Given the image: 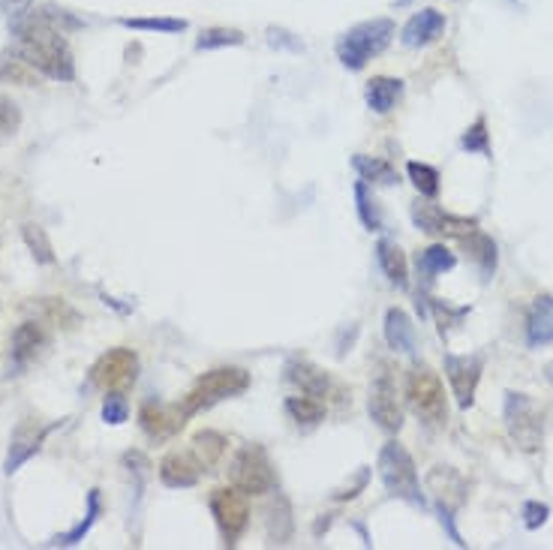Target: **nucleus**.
<instances>
[{"label":"nucleus","instance_id":"nucleus-15","mask_svg":"<svg viewBox=\"0 0 553 550\" xmlns=\"http://www.w3.org/2000/svg\"><path fill=\"white\" fill-rule=\"evenodd\" d=\"M205 466L199 463V457L193 454V448L187 451H169L160 460V481L166 487H193L202 478Z\"/></svg>","mask_w":553,"mask_h":550},{"label":"nucleus","instance_id":"nucleus-41","mask_svg":"<svg viewBox=\"0 0 553 550\" xmlns=\"http://www.w3.org/2000/svg\"><path fill=\"white\" fill-rule=\"evenodd\" d=\"M547 379H550V382H553V361H550V364H547Z\"/></svg>","mask_w":553,"mask_h":550},{"label":"nucleus","instance_id":"nucleus-35","mask_svg":"<svg viewBox=\"0 0 553 550\" xmlns=\"http://www.w3.org/2000/svg\"><path fill=\"white\" fill-rule=\"evenodd\" d=\"M22 124V112L13 100L7 97H0V145H4Z\"/></svg>","mask_w":553,"mask_h":550},{"label":"nucleus","instance_id":"nucleus-14","mask_svg":"<svg viewBox=\"0 0 553 550\" xmlns=\"http://www.w3.org/2000/svg\"><path fill=\"white\" fill-rule=\"evenodd\" d=\"M52 427H55V424H43V421H37V418H25V421L16 427L13 439H10V454H7L4 472L13 475L22 463H28V460L43 448V442H46V436L52 433Z\"/></svg>","mask_w":553,"mask_h":550},{"label":"nucleus","instance_id":"nucleus-33","mask_svg":"<svg viewBox=\"0 0 553 550\" xmlns=\"http://www.w3.org/2000/svg\"><path fill=\"white\" fill-rule=\"evenodd\" d=\"M124 28L130 31H160V34H181L187 31L184 19H121Z\"/></svg>","mask_w":553,"mask_h":550},{"label":"nucleus","instance_id":"nucleus-19","mask_svg":"<svg viewBox=\"0 0 553 550\" xmlns=\"http://www.w3.org/2000/svg\"><path fill=\"white\" fill-rule=\"evenodd\" d=\"M286 376H289L292 385L301 388V394H313V397H319V400L331 397V388H334V385H331V376H328L322 367H316V364H310V361H304V358L289 361Z\"/></svg>","mask_w":553,"mask_h":550},{"label":"nucleus","instance_id":"nucleus-25","mask_svg":"<svg viewBox=\"0 0 553 550\" xmlns=\"http://www.w3.org/2000/svg\"><path fill=\"white\" fill-rule=\"evenodd\" d=\"M190 448H193V454L199 457V463H202L205 472H208V469H214V466L223 460V454H226V439H223L220 433H214V430H202V433L193 436Z\"/></svg>","mask_w":553,"mask_h":550},{"label":"nucleus","instance_id":"nucleus-1","mask_svg":"<svg viewBox=\"0 0 553 550\" xmlns=\"http://www.w3.org/2000/svg\"><path fill=\"white\" fill-rule=\"evenodd\" d=\"M13 37H16V52L37 73H43L55 82H73L76 79L73 52H70L67 34H64L58 16H52L49 10L19 16L16 25H13Z\"/></svg>","mask_w":553,"mask_h":550},{"label":"nucleus","instance_id":"nucleus-21","mask_svg":"<svg viewBox=\"0 0 553 550\" xmlns=\"http://www.w3.org/2000/svg\"><path fill=\"white\" fill-rule=\"evenodd\" d=\"M403 97V82L400 79H391V76H376L367 82V106L376 112V115H388L397 100Z\"/></svg>","mask_w":553,"mask_h":550},{"label":"nucleus","instance_id":"nucleus-18","mask_svg":"<svg viewBox=\"0 0 553 550\" xmlns=\"http://www.w3.org/2000/svg\"><path fill=\"white\" fill-rule=\"evenodd\" d=\"M49 346V331L43 322H22L13 331V364L25 367L28 361H34L43 349Z\"/></svg>","mask_w":553,"mask_h":550},{"label":"nucleus","instance_id":"nucleus-10","mask_svg":"<svg viewBox=\"0 0 553 550\" xmlns=\"http://www.w3.org/2000/svg\"><path fill=\"white\" fill-rule=\"evenodd\" d=\"M412 220H415V226H418L421 232L439 235V238H454V241H466L472 232H478V223H475V220L445 214L442 208L427 205V202L412 205Z\"/></svg>","mask_w":553,"mask_h":550},{"label":"nucleus","instance_id":"nucleus-28","mask_svg":"<svg viewBox=\"0 0 553 550\" xmlns=\"http://www.w3.org/2000/svg\"><path fill=\"white\" fill-rule=\"evenodd\" d=\"M352 166L358 169L361 181H373V184H397V172L385 163V160H370L364 154L352 157Z\"/></svg>","mask_w":553,"mask_h":550},{"label":"nucleus","instance_id":"nucleus-2","mask_svg":"<svg viewBox=\"0 0 553 550\" xmlns=\"http://www.w3.org/2000/svg\"><path fill=\"white\" fill-rule=\"evenodd\" d=\"M391 37H394L391 19L361 22L337 40V58L346 70H364L376 55H382L388 49Z\"/></svg>","mask_w":553,"mask_h":550},{"label":"nucleus","instance_id":"nucleus-27","mask_svg":"<svg viewBox=\"0 0 553 550\" xmlns=\"http://www.w3.org/2000/svg\"><path fill=\"white\" fill-rule=\"evenodd\" d=\"M286 412L292 415V421L298 424H319L325 418V400L313 397V394H298L286 400Z\"/></svg>","mask_w":553,"mask_h":550},{"label":"nucleus","instance_id":"nucleus-22","mask_svg":"<svg viewBox=\"0 0 553 550\" xmlns=\"http://www.w3.org/2000/svg\"><path fill=\"white\" fill-rule=\"evenodd\" d=\"M376 259H379V268L385 271V277H388L397 289H406V286H409V265H406L403 250H400L394 241H379V244H376Z\"/></svg>","mask_w":553,"mask_h":550},{"label":"nucleus","instance_id":"nucleus-36","mask_svg":"<svg viewBox=\"0 0 553 550\" xmlns=\"http://www.w3.org/2000/svg\"><path fill=\"white\" fill-rule=\"evenodd\" d=\"M355 202H358V217H361V223H364L370 232H376V229H379V211H376L373 199L367 196L364 181H358V184H355Z\"/></svg>","mask_w":553,"mask_h":550},{"label":"nucleus","instance_id":"nucleus-8","mask_svg":"<svg viewBox=\"0 0 553 550\" xmlns=\"http://www.w3.org/2000/svg\"><path fill=\"white\" fill-rule=\"evenodd\" d=\"M211 514L217 520V529L226 541V547H235L250 523V505L247 496L238 487H223L211 493Z\"/></svg>","mask_w":553,"mask_h":550},{"label":"nucleus","instance_id":"nucleus-12","mask_svg":"<svg viewBox=\"0 0 553 550\" xmlns=\"http://www.w3.org/2000/svg\"><path fill=\"white\" fill-rule=\"evenodd\" d=\"M367 409H370V418H373L382 430L397 433V430L403 427V409H400V403H397V385H394L391 373H379V379H376L373 388H370V403H367Z\"/></svg>","mask_w":553,"mask_h":550},{"label":"nucleus","instance_id":"nucleus-16","mask_svg":"<svg viewBox=\"0 0 553 550\" xmlns=\"http://www.w3.org/2000/svg\"><path fill=\"white\" fill-rule=\"evenodd\" d=\"M427 487H430V493L439 499L442 514H445V523H451V511L460 508L463 499H466V484H463V478H460L451 466H436V469L427 475Z\"/></svg>","mask_w":553,"mask_h":550},{"label":"nucleus","instance_id":"nucleus-23","mask_svg":"<svg viewBox=\"0 0 553 550\" xmlns=\"http://www.w3.org/2000/svg\"><path fill=\"white\" fill-rule=\"evenodd\" d=\"M385 340L394 352H415V328L400 307L385 313Z\"/></svg>","mask_w":553,"mask_h":550},{"label":"nucleus","instance_id":"nucleus-6","mask_svg":"<svg viewBox=\"0 0 553 550\" xmlns=\"http://www.w3.org/2000/svg\"><path fill=\"white\" fill-rule=\"evenodd\" d=\"M229 481L232 487H238L244 496H262V493H271L277 487V475H274V466L265 454L262 445H244L232 466H229Z\"/></svg>","mask_w":553,"mask_h":550},{"label":"nucleus","instance_id":"nucleus-37","mask_svg":"<svg viewBox=\"0 0 553 550\" xmlns=\"http://www.w3.org/2000/svg\"><path fill=\"white\" fill-rule=\"evenodd\" d=\"M103 418H106V424H124L130 418V406H127V397L121 391H109V397L103 403Z\"/></svg>","mask_w":553,"mask_h":550},{"label":"nucleus","instance_id":"nucleus-32","mask_svg":"<svg viewBox=\"0 0 553 550\" xmlns=\"http://www.w3.org/2000/svg\"><path fill=\"white\" fill-rule=\"evenodd\" d=\"M22 235H25V244L31 247V253H34V259H37L40 265H52V262H55L52 244H49V238H46V232H43L40 226L28 223V226L22 229Z\"/></svg>","mask_w":553,"mask_h":550},{"label":"nucleus","instance_id":"nucleus-3","mask_svg":"<svg viewBox=\"0 0 553 550\" xmlns=\"http://www.w3.org/2000/svg\"><path fill=\"white\" fill-rule=\"evenodd\" d=\"M247 388H250V373L244 367H217V370L196 379V385L187 391L181 406L187 415H196L202 409H211L223 400L244 394Z\"/></svg>","mask_w":553,"mask_h":550},{"label":"nucleus","instance_id":"nucleus-30","mask_svg":"<svg viewBox=\"0 0 553 550\" xmlns=\"http://www.w3.org/2000/svg\"><path fill=\"white\" fill-rule=\"evenodd\" d=\"M406 175H409V181L415 184V190L421 196L433 199L439 193V172L433 166H427V163H409L406 166Z\"/></svg>","mask_w":553,"mask_h":550},{"label":"nucleus","instance_id":"nucleus-34","mask_svg":"<svg viewBox=\"0 0 553 550\" xmlns=\"http://www.w3.org/2000/svg\"><path fill=\"white\" fill-rule=\"evenodd\" d=\"M463 151H469V154H490V133H487V121L484 118H478L469 130H466V136H463Z\"/></svg>","mask_w":553,"mask_h":550},{"label":"nucleus","instance_id":"nucleus-42","mask_svg":"<svg viewBox=\"0 0 553 550\" xmlns=\"http://www.w3.org/2000/svg\"><path fill=\"white\" fill-rule=\"evenodd\" d=\"M394 4H397V7H406V4H409V0H394Z\"/></svg>","mask_w":553,"mask_h":550},{"label":"nucleus","instance_id":"nucleus-38","mask_svg":"<svg viewBox=\"0 0 553 550\" xmlns=\"http://www.w3.org/2000/svg\"><path fill=\"white\" fill-rule=\"evenodd\" d=\"M547 505H541V502H526L523 505V523H526V529H538L544 520H547Z\"/></svg>","mask_w":553,"mask_h":550},{"label":"nucleus","instance_id":"nucleus-5","mask_svg":"<svg viewBox=\"0 0 553 550\" xmlns=\"http://www.w3.org/2000/svg\"><path fill=\"white\" fill-rule=\"evenodd\" d=\"M379 478L385 484V490L397 499H406L412 505H424V493H421V481H418V469L412 454L400 445V442H388L379 451Z\"/></svg>","mask_w":553,"mask_h":550},{"label":"nucleus","instance_id":"nucleus-29","mask_svg":"<svg viewBox=\"0 0 553 550\" xmlns=\"http://www.w3.org/2000/svg\"><path fill=\"white\" fill-rule=\"evenodd\" d=\"M97 517H100V490H91L88 493V514H85V520L73 529V532H67V535H58L52 544H64V547H73V544H79L88 532H91V526L97 523Z\"/></svg>","mask_w":553,"mask_h":550},{"label":"nucleus","instance_id":"nucleus-39","mask_svg":"<svg viewBox=\"0 0 553 550\" xmlns=\"http://www.w3.org/2000/svg\"><path fill=\"white\" fill-rule=\"evenodd\" d=\"M31 7V0H0V16H22Z\"/></svg>","mask_w":553,"mask_h":550},{"label":"nucleus","instance_id":"nucleus-11","mask_svg":"<svg viewBox=\"0 0 553 550\" xmlns=\"http://www.w3.org/2000/svg\"><path fill=\"white\" fill-rule=\"evenodd\" d=\"M484 358L481 355H445V376L451 382V391L457 397L460 409H469L475 403V388L481 382Z\"/></svg>","mask_w":553,"mask_h":550},{"label":"nucleus","instance_id":"nucleus-40","mask_svg":"<svg viewBox=\"0 0 553 550\" xmlns=\"http://www.w3.org/2000/svg\"><path fill=\"white\" fill-rule=\"evenodd\" d=\"M364 484H367V469H361V472H358V481H355V484H349L346 490H340V493H337V499H352V496H358V490H361Z\"/></svg>","mask_w":553,"mask_h":550},{"label":"nucleus","instance_id":"nucleus-20","mask_svg":"<svg viewBox=\"0 0 553 550\" xmlns=\"http://www.w3.org/2000/svg\"><path fill=\"white\" fill-rule=\"evenodd\" d=\"M526 340L529 346H547L553 343V298L541 295L532 301L526 316Z\"/></svg>","mask_w":553,"mask_h":550},{"label":"nucleus","instance_id":"nucleus-7","mask_svg":"<svg viewBox=\"0 0 553 550\" xmlns=\"http://www.w3.org/2000/svg\"><path fill=\"white\" fill-rule=\"evenodd\" d=\"M505 427L511 442L526 454L538 451L544 442V418L526 394H505Z\"/></svg>","mask_w":553,"mask_h":550},{"label":"nucleus","instance_id":"nucleus-26","mask_svg":"<svg viewBox=\"0 0 553 550\" xmlns=\"http://www.w3.org/2000/svg\"><path fill=\"white\" fill-rule=\"evenodd\" d=\"M0 79L4 82H13V85H37V70L13 49V52H4L0 55Z\"/></svg>","mask_w":553,"mask_h":550},{"label":"nucleus","instance_id":"nucleus-4","mask_svg":"<svg viewBox=\"0 0 553 550\" xmlns=\"http://www.w3.org/2000/svg\"><path fill=\"white\" fill-rule=\"evenodd\" d=\"M406 400L409 409L427 424V427H442L448 421V400L439 376L427 364H415L406 376Z\"/></svg>","mask_w":553,"mask_h":550},{"label":"nucleus","instance_id":"nucleus-17","mask_svg":"<svg viewBox=\"0 0 553 550\" xmlns=\"http://www.w3.org/2000/svg\"><path fill=\"white\" fill-rule=\"evenodd\" d=\"M445 31V16L439 10H421L415 13L406 25H403V46L409 49H421V46H430L433 40H439Z\"/></svg>","mask_w":553,"mask_h":550},{"label":"nucleus","instance_id":"nucleus-31","mask_svg":"<svg viewBox=\"0 0 553 550\" xmlns=\"http://www.w3.org/2000/svg\"><path fill=\"white\" fill-rule=\"evenodd\" d=\"M244 43V34L235 31V28H211L199 37L196 49L199 52H208V49H223V46H241Z\"/></svg>","mask_w":553,"mask_h":550},{"label":"nucleus","instance_id":"nucleus-13","mask_svg":"<svg viewBox=\"0 0 553 550\" xmlns=\"http://www.w3.org/2000/svg\"><path fill=\"white\" fill-rule=\"evenodd\" d=\"M187 412L181 403H160V400H145L139 409V424L151 439H169L187 424Z\"/></svg>","mask_w":553,"mask_h":550},{"label":"nucleus","instance_id":"nucleus-24","mask_svg":"<svg viewBox=\"0 0 553 550\" xmlns=\"http://www.w3.org/2000/svg\"><path fill=\"white\" fill-rule=\"evenodd\" d=\"M454 265H457L454 253H448V250L439 247V244H433V247H427V250L418 253V274L424 277V283H433L439 274L451 271Z\"/></svg>","mask_w":553,"mask_h":550},{"label":"nucleus","instance_id":"nucleus-9","mask_svg":"<svg viewBox=\"0 0 553 550\" xmlns=\"http://www.w3.org/2000/svg\"><path fill=\"white\" fill-rule=\"evenodd\" d=\"M136 373H139L136 352L118 346V349H109L106 355H100V361L91 370V382L97 388H103L106 394L109 391H127L136 382Z\"/></svg>","mask_w":553,"mask_h":550}]
</instances>
